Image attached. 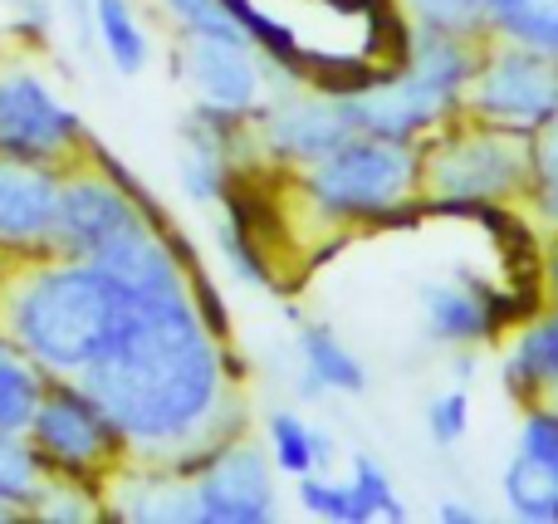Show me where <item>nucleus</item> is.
I'll return each mask as SVG.
<instances>
[{"instance_id":"nucleus-19","label":"nucleus","mask_w":558,"mask_h":524,"mask_svg":"<svg viewBox=\"0 0 558 524\" xmlns=\"http://www.w3.org/2000/svg\"><path fill=\"white\" fill-rule=\"evenodd\" d=\"M299 349H304V363H308V382L314 388H333V392H363V368H357V358L343 349V343L333 339L328 329H304V339H299Z\"/></svg>"},{"instance_id":"nucleus-26","label":"nucleus","mask_w":558,"mask_h":524,"mask_svg":"<svg viewBox=\"0 0 558 524\" xmlns=\"http://www.w3.org/2000/svg\"><path fill=\"white\" fill-rule=\"evenodd\" d=\"M167 5L177 10V20H182L192 35H221V39H251L241 25H235V15L226 10V0H167ZM255 45V39H251Z\"/></svg>"},{"instance_id":"nucleus-7","label":"nucleus","mask_w":558,"mask_h":524,"mask_svg":"<svg viewBox=\"0 0 558 524\" xmlns=\"http://www.w3.org/2000/svg\"><path fill=\"white\" fill-rule=\"evenodd\" d=\"M35 447L39 456L59 461L64 471H84L94 461L108 456V447L118 441V427L108 422V412L88 398L84 388H54L45 392L35 412Z\"/></svg>"},{"instance_id":"nucleus-2","label":"nucleus","mask_w":558,"mask_h":524,"mask_svg":"<svg viewBox=\"0 0 558 524\" xmlns=\"http://www.w3.org/2000/svg\"><path fill=\"white\" fill-rule=\"evenodd\" d=\"M143 294L153 290H133L94 260L64 265V270H49L20 290L15 339L25 343V353L35 363L84 378L128 333Z\"/></svg>"},{"instance_id":"nucleus-13","label":"nucleus","mask_w":558,"mask_h":524,"mask_svg":"<svg viewBox=\"0 0 558 524\" xmlns=\"http://www.w3.org/2000/svg\"><path fill=\"white\" fill-rule=\"evenodd\" d=\"M251 39H221V35H196V45L186 49V74L202 88L206 108L221 118H235L245 108H255L260 98V69H255Z\"/></svg>"},{"instance_id":"nucleus-9","label":"nucleus","mask_w":558,"mask_h":524,"mask_svg":"<svg viewBox=\"0 0 558 524\" xmlns=\"http://www.w3.org/2000/svg\"><path fill=\"white\" fill-rule=\"evenodd\" d=\"M192 515L206 524H260L275 515V490L265 456L251 447L226 451L192 490Z\"/></svg>"},{"instance_id":"nucleus-29","label":"nucleus","mask_w":558,"mask_h":524,"mask_svg":"<svg viewBox=\"0 0 558 524\" xmlns=\"http://www.w3.org/2000/svg\"><path fill=\"white\" fill-rule=\"evenodd\" d=\"M544 284H549V300L558 304V241H554L549 260H544Z\"/></svg>"},{"instance_id":"nucleus-10","label":"nucleus","mask_w":558,"mask_h":524,"mask_svg":"<svg viewBox=\"0 0 558 524\" xmlns=\"http://www.w3.org/2000/svg\"><path fill=\"white\" fill-rule=\"evenodd\" d=\"M505 500L520 520L558 524V412H530L514 461L505 466Z\"/></svg>"},{"instance_id":"nucleus-30","label":"nucleus","mask_w":558,"mask_h":524,"mask_svg":"<svg viewBox=\"0 0 558 524\" xmlns=\"http://www.w3.org/2000/svg\"><path fill=\"white\" fill-rule=\"evenodd\" d=\"M441 520H456V524H461V520H475V515H471L465 505H441Z\"/></svg>"},{"instance_id":"nucleus-14","label":"nucleus","mask_w":558,"mask_h":524,"mask_svg":"<svg viewBox=\"0 0 558 524\" xmlns=\"http://www.w3.org/2000/svg\"><path fill=\"white\" fill-rule=\"evenodd\" d=\"M265 137L275 143V153L294 157V162H318V157L338 153L348 137H357V118L348 108V94L294 98V103L270 113Z\"/></svg>"},{"instance_id":"nucleus-16","label":"nucleus","mask_w":558,"mask_h":524,"mask_svg":"<svg viewBox=\"0 0 558 524\" xmlns=\"http://www.w3.org/2000/svg\"><path fill=\"white\" fill-rule=\"evenodd\" d=\"M505 382L520 398H539L544 388L558 392V314L530 324L505 353Z\"/></svg>"},{"instance_id":"nucleus-23","label":"nucleus","mask_w":558,"mask_h":524,"mask_svg":"<svg viewBox=\"0 0 558 524\" xmlns=\"http://www.w3.org/2000/svg\"><path fill=\"white\" fill-rule=\"evenodd\" d=\"M39 471L20 441H10V431H0V510L5 505H29L39 490Z\"/></svg>"},{"instance_id":"nucleus-24","label":"nucleus","mask_w":558,"mask_h":524,"mask_svg":"<svg viewBox=\"0 0 558 524\" xmlns=\"http://www.w3.org/2000/svg\"><path fill=\"white\" fill-rule=\"evenodd\" d=\"M299 500H304L314 515H324V520H348V524L373 520V515H367V505H363V496L353 490V480H348V486H333V480L304 476V480H299Z\"/></svg>"},{"instance_id":"nucleus-22","label":"nucleus","mask_w":558,"mask_h":524,"mask_svg":"<svg viewBox=\"0 0 558 524\" xmlns=\"http://www.w3.org/2000/svg\"><path fill=\"white\" fill-rule=\"evenodd\" d=\"M416 25L422 29H446V35H481L495 29L490 20V0H412Z\"/></svg>"},{"instance_id":"nucleus-21","label":"nucleus","mask_w":558,"mask_h":524,"mask_svg":"<svg viewBox=\"0 0 558 524\" xmlns=\"http://www.w3.org/2000/svg\"><path fill=\"white\" fill-rule=\"evenodd\" d=\"M270 447H275V461L289 476H314V471L333 456V447H328L318 431H308L299 417H289V412H279L270 422Z\"/></svg>"},{"instance_id":"nucleus-18","label":"nucleus","mask_w":558,"mask_h":524,"mask_svg":"<svg viewBox=\"0 0 558 524\" xmlns=\"http://www.w3.org/2000/svg\"><path fill=\"white\" fill-rule=\"evenodd\" d=\"M45 388H39V373L25 363V353L5 349L0 343V431H20L35 422Z\"/></svg>"},{"instance_id":"nucleus-1","label":"nucleus","mask_w":558,"mask_h":524,"mask_svg":"<svg viewBox=\"0 0 558 524\" xmlns=\"http://www.w3.org/2000/svg\"><path fill=\"white\" fill-rule=\"evenodd\" d=\"M84 392L123 441L172 447L206 422L221 392V358L186 304V290L143 294L128 333L84 373Z\"/></svg>"},{"instance_id":"nucleus-20","label":"nucleus","mask_w":558,"mask_h":524,"mask_svg":"<svg viewBox=\"0 0 558 524\" xmlns=\"http://www.w3.org/2000/svg\"><path fill=\"white\" fill-rule=\"evenodd\" d=\"M94 20H98V35H104V49L123 74H137L147 64V35L143 25L133 20L128 0H94Z\"/></svg>"},{"instance_id":"nucleus-25","label":"nucleus","mask_w":558,"mask_h":524,"mask_svg":"<svg viewBox=\"0 0 558 524\" xmlns=\"http://www.w3.org/2000/svg\"><path fill=\"white\" fill-rule=\"evenodd\" d=\"M530 176H534V196H539V211L549 216V221H558V123H549L544 133H534Z\"/></svg>"},{"instance_id":"nucleus-11","label":"nucleus","mask_w":558,"mask_h":524,"mask_svg":"<svg viewBox=\"0 0 558 524\" xmlns=\"http://www.w3.org/2000/svg\"><path fill=\"white\" fill-rule=\"evenodd\" d=\"M137 226H147L143 216L128 206V196H118L113 186L78 182L59 192V226L54 241L78 260H98L104 251H113L123 235H133Z\"/></svg>"},{"instance_id":"nucleus-3","label":"nucleus","mask_w":558,"mask_h":524,"mask_svg":"<svg viewBox=\"0 0 558 524\" xmlns=\"http://www.w3.org/2000/svg\"><path fill=\"white\" fill-rule=\"evenodd\" d=\"M416 172L422 162L412 143L357 133L338 153L308 162V196L328 216H387L412 196Z\"/></svg>"},{"instance_id":"nucleus-15","label":"nucleus","mask_w":558,"mask_h":524,"mask_svg":"<svg viewBox=\"0 0 558 524\" xmlns=\"http://www.w3.org/2000/svg\"><path fill=\"white\" fill-rule=\"evenodd\" d=\"M422 309H426V333L441 343H481L500 324L490 294L475 290V284H426Z\"/></svg>"},{"instance_id":"nucleus-4","label":"nucleus","mask_w":558,"mask_h":524,"mask_svg":"<svg viewBox=\"0 0 558 524\" xmlns=\"http://www.w3.org/2000/svg\"><path fill=\"white\" fill-rule=\"evenodd\" d=\"M471 108L485 123L520 137L544 133L558 123V59L510 39L500 54L481 59V74L471 78Z\"/></svg>"},{"instance_id":"nucleus-28","label":"nucleus","mask_w":558,"mask_h":524,"mask_svg":"<svg viewBox=\"0 0 558 524\" xmlns=\"http://www.w3.org/2000/svg\"><path fill=\"white\" fill-rule=\"evenodd\" d=\"M426 427H432L436 447H456V441L465 437V427H471V402H465V392H446V398H436L432 412H426Z\"/></svg>"},{"instance_id":"nucleus-8","label":"nucleus","mask_w":558,"mask_h":524,"mask_svg":"<svg viewBox=\"0 0 558 524\" xmlns=\"http://www.w3.org/2000/svg\"><path fill=\"white\" fill-rule=\"evenodd\" d=\"M78 118L64 103H54L39 78L10 74L0 78V153L15 157H49L64 143H74Z\"/></svg>"},{"instance_id":"nucleus-17","label":"nucleus","mask_w":558,"mask_h":524,"mask_svg":"<svg viewBox=\"0 0 558 524\" xmlns=\"http://www.w3.org/2000/svg\"><path fill=\"white\" fill-rule=\"evenodd\" d=\"M490 20L505 39L558 59V0H490Z\"/></svg>"},{"instance_id":"nucleus-27","label":"nucleus","mask_w":558,"mask_h":524,"mask_svg":"<svg viewBox=\"0 0 558 524\" xmlns=\"http://www.w3.org/2000/svg\"><path fill=\"white\" fill-rule=\"evenodd\" d=\"M353 490L363 496L367 515H387V520H402L407 515L402 500L392 496V480H387V471L377 466V461H367V456L353 461Z\"/></svg>"},{"instance_id":"nucleus-12","label":"nucleus","mask_w":558,"mask_h":524,"mask_svg":"<svg viewBox=\"0 0 558 524\" xmlns=\"http://www.w3.org/2000/svg\"><path fill=\"white\" fill-rule=\"evenodd\" d=\"M64 186L35 167V157L0 153V245H45L59 226Z\"/></svg>"},{"instance_id":"nucleus-6","label":"nucleus","mask_w":558,"mask_h":524,"mask_svg":"<svg viewBox=\"0 0 558 524\" xmlns=\"http://www.w3.org/2000/svg\"><path fill=\"white\" fill-rule=\"evenodd\" d=\"M456 88H446L441 78L422 74L416 64H402L392 74H383L377 84L348 94V108L357 118V133L392 137V143H412L416 133L436 127L456 108Z\"/></svg>"},{"instance_id":"nucleus-5","label":"nucleus","mask_w":558,"mask_h":524,"mask_svg":"<svg viewBox=\"0 0 558 524\" xmlns=\"http://www.w3.org/2000/svg\"><path fill=\"white\" fill-rule=\"evenodd\" d=\"M436 196L446 202H495L510 196L514 186L530 176V147L510 127H475V133H456L436 147L426 162Z\"/></svg>"}]
</instances>
